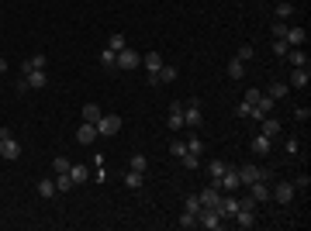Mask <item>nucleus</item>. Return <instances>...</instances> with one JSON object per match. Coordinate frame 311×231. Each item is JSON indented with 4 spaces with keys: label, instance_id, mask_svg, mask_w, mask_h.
Instances as JSON below:
<instances>
[{
    "label": "nucleus",
    "instance_id": "nucleus-1",
    "mask_svg": "<svg viewBox=\"0 0 311 231\" xmlns=\"http://www.w3.org/2000/svg\"><path fill=\"white\" fill-rule=\"evenodd\" d=\"M0 159H7V162H14V159H21V145H18V138L11 135L7 128L0 131Z\"/></svg>",
    "mask_w": 311,
    "mask_h": 231
},
{
    "label": "nucleus",
    "instance_id": "nucleus-2",
    "mask_svg": "<svg viewBox=\"0 0 311 231\" xmlns=\"http://www.w3.org/2000/svg\"><path fill=\"white\" fill-rule=\"evenodd\" d=\"M118 131H121V117H118V114H100L97 138H111V135H118Z\"/></svg>",
    "mask_w": 311,
    "mask_h": 231
},
{
    "label": "nucleus",
    "instance_id": "nucleus-3",
    "mask_svg": "<svg viewBox=\"0 0 311 231\" xmlns=\"http://www.w3.org/2000/svg\"><path fill=\"white\" fill-rule=\"evenodd\" d=\"M239 187H242L239 169H235V166H225V173H221V179H218V190H221V193H235Z\"/></svg>",
    "mask_w": 311,
    "mask_h": 231
},
{
    "label": "nucleus",
    "instance_id": "nucleus-4",
    "mask_svg": "<svg viewBox=\"0 0 311 231\" xmlns=\"http://www.w3.org/2000/svg\"><path fill=\"white\" fill-rule=\"evenodd\" d=\"M197 228L218 231V228H221V214H218V211H211V207H201V211H197Z\"/></svg>",
    "mask_w": 311,
    "mask_h": 231
},
{
    "label": "nucleus",
    "instance_id": "nucleus-5",
    "mask_svg": "<svg viewBox=\"0 0 311 231\" xmlns=\"http://www.w3.org/2000/svg\"><path fill=\"white\" fill-rule=\"evenodd\" d=\"M239 179H242V187H249L256 179H270V173L259 169V166H239Z\"/></svg>",
    "mask_w": 311,
    "mask_h": 231
},
{
    "label": "nucleus",
    "instance_id": "nucleus-6",
    "mask_svg": "<svg viewBox=\"0 0 311 231\" xmlns=\"http://www.w3.org/2000/svg\"><path fill=\"white\" fill-rule=\"evenodd\" d=\"M197 197H201V207H211V211H218V207H221V190H218L214 183H211V187H204Z\"/></svg>",
    "mask_w": 311,
    "mask_h": 231
},
{
    "label": "nucleus",
    "instance_id": "nucleus-7",
    "mask_svg": "<svg viewBox=\"0 0 311 231\" xmlns=\"http://www.w3.org/2000/svg\"><path fill=\"white\" fill-rule=\"evenodd\" d=\"M138 62H142V56H138L135 49H121V52H118V69H125V73H128V69H138Z\"/></svg>",
    "mask_w": 311,
    "mask_h": 231
},
{
    "label": "nucleus",
    "instance_id": "nucleus-8",
    "mask_svg": "<svg viewBox=\"0 0 311 231\" xmlns=\"http://www.w3.org/2000/svg\"><path fill=\"white\" fill-rule=\"evenodd\" d=\"M166 124H170V131H180V128H187V124H183V104H180V100H176V104H170Z\"/></svg>",
    "mask_w": 311,
    "mask_h": 231
},
{
    "label": "nucleus",
    "instance_id": "nucleus-9",
    "mask_svg": "<svg viewBox=\"0 0 311 231\" xmlns=\"http://www.w3.org/2000/svg\"><path fill=\"white\" fill-rule=\"evenodd\" d=\"M201 121H204V114H201V104H197V100H190V104L183 107V124H187V128H197Z\"/></svg>",
    "mask_w": 311,
    "mask_h": 231
},
{
    "label": "nucleus",
    "instance_id": "nucleus-10",
    "mask_svg": "<svg viewBox=\"0 0 311 231\" xmlns=\"http://www.w3.org/2000/svg\"><path fill=\"white\" fill-rule=\"evenodd\" d=\"M76 142L80 145H94V142H97V124H94V121H83L80 131H76Z\"/></svg>",
    "mask_w": 311,
    "mask_h": 231
},
{
    "label": "nucleus",
    "instance_id": "nucleus-11",
    "mask_svg": "<svg viewBox=\"0 0 311 231\" xmlns=\"http://www.w3.org/2000/svg\"><path fill=\"white\" fill-rule=\"evenodd\" d=\"M294 193H297V190H294V183H277V190H270V197L277 200V204H291Z\"/></svg>",
    "mask_w": 311,
    "mask_h": 231
},
{
    "label": "nucleus",
    "instance_id": "nucleus-12",
    "mask_svg": "<svg viewBox=\"0 0 311 231\" xmlns=\"http://www.w3.org/2000/svg\"><path fill=\"white\" fill-rule=\"evenodd\" d=\"M249 197H253L256 204H266V200H270V187H266V179H256V183H249Z\"/></svg>",
    "mask_w": 311,
    "mask_h": 231
},
{
    "label": "nucleus",
    "instance_id": "nucleus-13",
    "mask_svg": "<svg viewBox=\"0 0 311 231\" xmlns=\"http://www.w3.org/2000/svg\"><path fill=\"white\" fill-rule=\"evenodd\" d=\"M235 211H239V197H221V207H218V214H221V221H232L235 217Z\"/></svg>",
    "mask_w": 311,
    "mask_h": 231
},
{
    "label": "nucleus",
    "instance_id": "nucleus-14",
    "mask_svg": "<svg viewBox=\"0 0 311 231\" xmlns=\"http://www.w3.org/2000/svg\"><path fill=\"white\" fill-rule=\"evenodd\" d=\"M284 41H287L291 49H301V45H308V31H304V28H287Z\"/></svg>",
    "mask_w": 311,
    "mask_h": 231
},
{
    "label": "nucleus",
    "instance_id": "nucleus-15",
    "mask_svg": "<svg viewBox=\"0 0 311 231\" xmlns=\"http://www.w3.org/2000/svg\"><path fill=\"white\" fill-rule=\"evenodd\" d=\"M24 83H28V90H42V86H49V76H45V69H31V73H24Z\"/></svg>",
    "mask_w": 311,
    "mask_h": 231
},
{
    "label": "nucleus",
    "instance_id": "nucleus-16",
    "mask_svg": "<svg viewBox=\"0 0 311 231\" xmlns=\"http://www.w3.org/2000/svg\"><path fill=\"white\" fill-rule=\"evenodd\" d=\"M308 83H311V69H294V73H291V83H287V86H294V90H304Z\"/></svg>",
    "mask_w": 311,
    "mask_h": 231
},
{
    "label": "nucleus",
    "instance_id": "nucleus-17",
    "mask_svg": "<svg viewBox=\"0 0 311 231\" xmlns=\"http://www.w3.org/2000/svg\"><path fill=\"white\" fill-rule=\"evenodd\" d=\"M35 190H38V197H45V200H52V197L59 193V190H56V179H49V176H42Z\"/></svg>",
    "mask_w": 311,
    "mask_h": 231
},
{
    "label": "nucleus",
    "instance_id": "nucleus-18",
    "mask_svg": "<svg viewBox=\"0 0 311 231\" xmlns=\"http://www.w3.org/2000/svg\"><path fill=\"white\" fill-rule=\"evenodd\" d=\"M263 121V135L266 138H273V135H280V117H273V114H266V117H259Z\"/></svg>",
    "mask_w": 311,
    "mask_h": 231
},
{
    "label": "nucleus",
    "instance_id": "nucleus-19",
    "mask_svg": "<svg viewBox=\"0 0 311 231\" xmlns=\"http://www.w3.org/2000/svg\"><path fill=\"white\" fill-rule=\"evenodd\" d=\"M249 149H253V155H266V152H270V138L259 131V135H256L253 142H249Z\"/></svg>",
    "mask_w": 311,
    "mask_h": 231
},
{
    "label": "nucleus",
    "instance_id": "nucleus-20",
    "mask_svg": "<svg viewBox=\"0 0 311 231\" xmlns=\"http://www.w3.org/2000/svg\"><path fill=\"white\" fill-rule=\"evenodd\" d=\"M142 183H145V173H138V169H128V173H125V187H128V190H142Z\"/></svg>",
    "mask_w": 311,
    "mask_h": 231
},
{
    "label": "nucleus",
    "instance_id": "nucleus-21",
    "mask_svg": "<svg viewBox=\"0 0 311 231\" xmlns=\"http://www.w3.org/2000/svg\"><path fill=\"white\" fill-rule=\"evenodd\" d=\"M287 59H291L294 69H308V56H304V49H291V52H287Z\"/></svg>",
    "mask_w": 311,
    "mask_h": 231
},
{
    "label": "nucleus",
    "instance_id": "nucleus-22",
    "mask_svg": "<svg viewBox=\"0 0 311 231\" xmlns=\"http://www.w3.org/2000/svg\"><path fill=\"white\" fill-rule=\"evenodd\" d=\"M45 66H49V56H28L24 59V73H31V69H45Z\"/></svg>",
    "mask_w": 311,
    "mask_h": 231
},
{
    "label": "nucleus",
    "instance_id": "nucleus-23",
    "mask_svg": "<svg viewBox=\"0 0 311 231\" xmlns=\"http://www.w3.org/2000/svg\"><path fill=\"white\" fill-rule=\"evenodd\" d=\"M69 179H73V187H80V183L90 179V169L87 166H69Z\"/></svg>",
    "mask_w": 311,
    "mask_h": 231
},
{
    "label": "nucleus",
    "instance_id": "nucleus-24",
    "mask_svg": "<svg viewBox=\"0 0 311 231\" xmlns=\"http://www.w3.org/2000/svg\"><path fill=\"white\" fill-rule=\"evenodd\" d=\"M176 76H180V69H176V66H170V62H163V66H159V83H173Z\"/></svg>",
    "mask_w": 311,
    "mask_h": 231
},
{
    "label": "nucleus",
    "instance_id": "nucleus-25",
    "mask_svg": "<svg viewBox=\"0 0 311 231\" xmlns=\"http://www.w3.org/2000/svg\"><path fill=\"white\" fill-rule=\"evenodd\" d=\"M273 107H277V100H273V97H266V94L256 100V111H259V117H266V114L273 111Z\"/></svg>",
    "mask_w": 311,
    "mask_h": 231
},
{
    "label": "nucleus",
    "instance_id": "nucleus-26",
    "mask_svg": "<svg viewBox=\"0 0 311 231\" xmlns=\"http://www.w3.org/2000/svg\"><path fill=\"white\" fill-rule=\"evenodd\" d=\"M235 117H256V121H259V111H256V104H246V100H242V104L235 107Z\"/></svg>",
    "mask_w": 311,
    "mask_h": 231
},
{
    "label": "nucleus",
    "instance_id": "nucleus-27",
    "mask_svg": "<svg viewBox=\"0 0 311 231\" xmlns=\"http://www.w3.org/2000/svg\"><path fill=\"white\" fill-rule=\"evenodd\" d=\"M128 169H138V173H145V169H149V159H145L142 152H135L132 159H128Z\"/></svg>",
    "mask_w": 311,
    "mask_h": 231
},
{
    "label": "nucleus",
    "instance_id": "nucleus-28",
    "mask_svg": "<svg viewBox=\"0 0 311 231\" xmlns=\"http://www.w3.org/2000/svg\"><path fill=\"white\" fill-rule=\"evenodd\" d=\"M180 166H183V169H201V155L183 152V155H180Z\"/></svg>",
    "mask_w": 311,
    "mask_h": 231
},
{
    "label": "nucleus",
    "instance_id": "nucleus-29",
    "mask_svg": "<svg viewBox=\"0 0 311 231\" xmlns=\"http://www.w3.org/2000/svg\"><path fill=\"white\" fill-rule=\"evenodd\" d=\"M287 94H291V86H287V83H273L270 90H266V97H273V100H284Z\"/></svg>",
    "mask_w": 311,
    "mask_h": 231
},
{
    "label": "nucleus",
    "instance_id": "nucleus-30",
    "mask_svg": "<svg viewBox=\"0 0 311 231\" xmlns=\"http://www.w3.org/2000/svg\"><path fill=\"white\" fill-rule=\"evenodd\" d=\"M100 114H104V111H100L97 104H83V121H94V124H97Z\"/></svg>",
    "mask_w": 311,
    "mask_h": 231
},
{
    "label": "nucleus",
    "instance_id": "nucleus-31",
    "mask_svg": "<svg viewBox=\"0 0 311 231\" xmlns=\"http://www.w3.org/2000/svg\"><path fill=\"white\" fill-rule=\"evenodd\" d=\"M208 173H211V183L218 187V179H221V173H225V162H221V159H214V162H208Z\"/></svg>",
    "mask_w": 311,
    "mask_h": 231
},
{
    "label": "nucleus",
    "instance_id": "nucleus-32",
    "mask_svg": "<svg viewBox=\"0 0 311 231\" xmlns=\"http://www.w3.org/2000/svg\"><path fill=\"white\" fill-rule=\"evenodd\" d=\"M242 76H246V62L232 59V62H228V79H242Z\"/></svg>",
    "mask_w": 311,
    "mask_h": 231
},
{
    "label": "nucleus",
    "instance_id": "nucleus-33",
    "mask_svg": "<svg viewBox=\"0 0 311 231\" xmlns=\"http://www.w3.org/2000/svg\"><path fill=\"white\" fill-rule=\"evenodd\" d=\"M107 49H111V52H121V49H128V38H125L121 31H114V35H111V41H107Z\"/></svg>",
    "mask_w": 311,
    "mask_h": 231
},
{
    "label": "nucleus",
    "instance_id": "nucleus-34",
    "mask_svg": "<svg viewBox=\"0 0 311 231\" xmlns=\"http://www.w3.org/2000/svg\"><path fill=\"white\" fill-rule=\"evenodd\" d=\"M56 190H59V193H69V190H73V179H69V173H56Z\"/></svg>",
    "mask_w": 311,
    "mask_h": 231
},
{
    "label": "nucleus",
    "instance_id": "nucleus-35",
    "mask_svg": "<svg viewBox=\"0 0 311 231\" xmlns=\"http://www.w3.org/2000/svg\"><path fill=\"white\" fill-rule=\"evenodd\" d=\"M294 14V4H287V0H280L277 4V21H287Z\"/></svg>",
    "mask_w": 311,
    "mask_h": 231
},
{
    "label": "nucleus",
    "instance_id": "nucleus-36",
    "mask_svg": "<svg viewBox=\"0 0 311 231\" xmlns=\"http://www.w3.org/2000/svg\"><path fill=\"white\" fill-rule=\"evenodd\" d=\"M176 224H180V228H197V214L183 211V214H180V217H176Z\"/></svg>",
    "mask_w": 311,
    "mask_h": 231
},
{
    "label": "nucleus",
    "instance_id": "nucleus-37",
    "mask_svg": "<svg viewBox=\"0 0 311 231\" xmlns=\"http://www.w3.org/2000/svg\"><path fill=\"white\" fill-rule=\"evenodd\" d=\"M100 66H104V69H111V66H118V52H111V49H104V52H100Z\"/></svg>",
    "mask_w": 311,
    "mask_h": 231
},
{
    "label": "nucleus",
    "instance_id": "nucleus-38",
    "mask_svg": "<svg viewBox=\"0 0 311 231\" xmlns=\"http://www.w3.org/2000/svg\"><path fill=\"white\" fill-rule=\"evenodd\" d=\"M308 187H311L308 173H301V176H297V179H294V190H297V193H308Z\"/></svg>",
    "mask_w": 311,
    "mask_h": 231
},
{
    "label": "nucleus",
    "instance_id": "nucleus-39",
    "mask_svg": "<svg viewBox=\"0 0 311 231\" xmlns=\"http://www.w3.org/2000/svg\"><path fill=\"white\" fill-rule=\"evenodd\" d=\"M183 207H187L190 214H197V211H201V197H197V193H190V197L183 200Z\"/></svg>",
    "mask_w": 311,
    "mask_h": 231
},
{
    "label": "nucleus",
    "instance_id": "nucleus-40",
    "mask_svg": "<svg viewBox=\"0 0 311 231\" xmlns=\"http://www.w3.org/2000/svg\"><path fill=\"white\" fill-rule=\"evenodd\" d=\"M52 166H56V173H69V166H73V162H69L66 155H56V162H52Z\"/></svg>",
    "mask_w": 311,
    "mask_h": 231
},
{
    "label": "nucleus",
    "instance_id": "nucleus-41",
    "mask_svg": "<svg viewBox=\"0 0 311 231\" xmlns=\"http://www.w3.org/2000/svg\"><path fill=\"white\" fill-rule=\"evenodd\" d=\"M187 152L201 155V152H204V142H201V138H187Z\"/></svg>",
    "mask_w": 311,
    "mask_h": 231
},
{
    "label": "nucleus",
    "instance_id": "nucleus-42",
    "mask_svg": "<svg viewBox=\"0 0 311 231\" xmlns=\"http://www.w3.org/2000/svg\"><path fill=\"white\" fill-rule=\"evenodd\" d=\"M273 52H277V56H287V52H291V45H287L284 38H273Z\"/></svg>",
    "mask_w": 311,
    "mask_h": 231
},
{
    "label": "nucleus",
    "instance_id": "nucleus-43",
    "mask_svg": "<svg viewBox=\"0 0 311 231\" xmlns=\"http://www.w3.org/2000/svg\"><path fill=\"white\" fill-rule=\"evenodd\" d=\"M235 59H239V62H249V59H253V45H242V49L235 52Z\"/></svg>",
    "mask_w": 311,
    "mask_h": 231
},
{
    "label": "nucleus",
    "instance_id": "nucleus-44",
    "mask_svg": "<svg viewBox=\"0 0 311 231\" xmlns=\"http://www.w3.org/2000/svg\"><path fill=\"white\" fill-rule=\"evenodd\" d=\"M287 28H291L287 21H277V24H273V38H284V35H287Z\"/></svg>",
    "mask_w": 311,
    "mask_h": 231
},
{
    "label": "nucleus",
    "instance_id": "nucleus-45",
    "mask_svg": "<svg viewBox=\"0 0 311 231\" xmlns=\"http://www.w3.org/2000/svg\"><path fill=\"white\" fill-rule=\"evenodd\" d=\"M170 152H173V159H180V155L187 152V142H180V138H176L173 145H170Z\"/></svg>",
    "mask_w": 311,
    "mask_h": 231
},
{
    "label": "nucleus",
    "instance_id": "nucleus-46",
    "mask_svg": "<svg viewBox=\"0 0 311 231\" xmlns=\"http://www.w3.org/2000/svg\"><path fill=\"white\" fill-rule=\"evenodd\" d=\"M294 117H297V121H308V117H311V107H294Z\"/></svg>",
    "mask_w": 311,
    "mask_h": 231
},
{
    "label": "nucleus",
    "instance_id": "nucleus-47",
    "mask_svg": "<svg viewBox=\"0 0 311 231\" xmlns=\"http://www.w3.org/2000/svg\"><path fill=\"white\" fill-rule=\"evenodd\" d=\"M301 152V142L297 138H287V155H297Z\"/></svg>",
    "mask_w": 311,
    "mask_h": 231
},
{
    "label": "nucleus",
    "instance_id": "nucleus-48",
    "mask_svg": "<svg viewBox=\"0 0 311 231\" xmlns=\"http://www.w3.org/2000/svg\"><path fill=\"white\" fill-rule=\"evenodd\" d=\"M259 97H263V94H259V90H256V86H249V90H246V104H256V100H259Z\"/></svg>",
    "mask_w": 311,
    "mask_h": 231
},
{
    "label": "nucleus",
    "instance_id": "nucleus-49",
    "mask_svg": "<svg viewBox=\"0 0 311 231\" xmlns=\"http://www.w3.org/2000/svg\"><path fill=\"white\" fill-rule=\"evenodd\" d=\"M0 73H7V59L0 56Z\"/></svg>",
    "mask_w": 311,
    "mask_h": 231
},
{
    "label": "nucleus",
    "instance_id": "nucleus-50",
    "mask_svg": "<svg viewBox=\"0 0 311 231\" xmlns=\"http://www.w3.org/2000/svg\"><path fill=\"white\" fill-rule=\"evenodd\" d=\"M277 4H280V0H277Z\"/></svg>",
    "mask_w": 311,
    "mask_h": 231
}]
</instances>
